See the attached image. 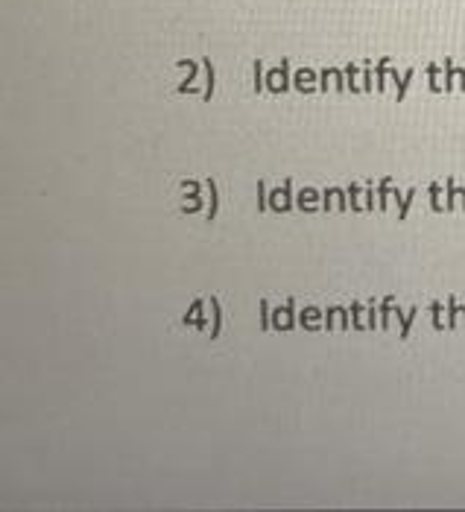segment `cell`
I'll list each match as a JSON object with an SVG mask.
<instances>
[{
  "label": "cell",
  "instance_id": "6da1fadb",
  "mask_svg": "<svg viewBox=\"0 0 465 512\" xmlns=\"http://www.w3.org/2000/svg\"><path fill=\"white\" fill-rule=\"evenodd\" d=\"M293 88V77H290V59H281L278 68L267 71V91L270 94H287Z\"/></svg>",
  "mask_w": 465,
  "mask_h": 512
},
{
  "label": "cell",
  "instance_id": "7a4b0ae2",
  "mask_svg": "<svg viewBox=\"0 0 465 512\" xmlns=\"http://www.w3.org/2000/svg\"><path fill=\"white\" fill-rule=\"evenodd\" d=\"M290 208H296L293 179H284V185H281V188L270 191V211H275V214H284V211H290Z\"/></svg>",
  "mask_w": 465,
  "mask_h": 512
},
{
  "label": "cell",
  "instance_id": "3957f363",
  "mask_svg": "<svg viewBox=\"0 0 465 512\" xmlns=\"http://www.w3.org/2000/svg\"><path fill=\"white\" fill-rule=\"evenodd\" d=\"M299 325V316H296V299L290 296L284 308H275L272 314V328L275 331H293Z\"/></svg>",
  "mask_w": 465,
  "mask_h": 512
},
{
  "label": "cell",
  "instance_id": "277c9868",
  "mask_svg": "<svg viewBox=\"0 0 465 512\" xmlns=\"http://www.w3.org/2000/svg\"><path fill=\"white\" fill-rule=\"evenodd\" d=\"M351 328V308L331 305L325 308V331H349Z\"/></svg>",
  "mask_w": 465,
  "mask_h": 512
},
{
  "label": "cell",
  "instance_id": "5b68a950",
  "mask_svg": "<svg viewBox=\"0 0 465 512\" xmlns=\"http://www.w3.org/2000/svg\"><path fill=\"white\" fill-rule=\"evenodd\" d=\"M293 88H296L299 94H316V91H319V74L310 71V68H299L296 77H293Z\"/></svg>",
  "mask_w": 465,
  "mask_h": 512
},
{
  "label": "cell",
  "instance_id": "8992f818",
  "mask_svg": "<svg viewBox=\"0 0 465 512\" xmlns=\"http://www.w3.org/2000/svg\"><path fill=\"white\" fill-rule=\"evenodd\" d=\"M182 325H196V331H208V322H205V299H194L188 314H182Z\"/></svg>",
  "mask_w": 465,
  "mask_h": 512
},
{
  "label": "cell",
  "instance_id": "52a82bcc",
  "mask_svg": "<svg viewBox=\"0 0 465 512\" xmlns=\"http://www.w3.org/2000/svg\"><path fill=\"white\" fill-rule=\"evenodd\" d=\"M445 208L454 214V211H463L465 214V188H457L454 179L445 182Z\"/></svg>",
  "mask_w": 465,
  "mask_h": 512
},
{
  "label": "cell",
  "instance_id": "ba28073f",
  "mask_svg": "<svg viewBox=\"0 0 465 512\" xmlns=\"http://www.w3.org/2000/svg\"><path fill=\"white\" fill-rule=\"evenodd\" d=\"M296 208H299V211H305V214L319 211V208H322V194H319L316 188H302V191H299V197H296Z\"/></svg>",
  "mask_w": 465,
  "mask_h": 512
},
{
  "label": "cell",
  "instance_id": "9c48e42d",
  "mask_svg": "<svg viewBox=\"0 0 465 512\" xmlns=\"http://www.w3.org/2000/svg\"><path fill=\"white\" fill-rule=\"evenodd\" d=\"M179 68H188V77L176 85V94H196L194 82H196V77H199V68H202V62H191V59H185V62H179Z\"/></svg>",
  "mask_w": 465,
  "mask_h": 512
},
{
  "label": "cell",
  "instance_id": "30bf717a",
  "mask_svg": "<svg viewBox=\"0 0 465 512\" xmlns=\"http://www.w3.org/2000/svg\"><path fill=\"white\" fill-rule=\"evenodd\" d=\"M322 322H325V314H322V308H305L302 314H299V325L305 328V331H322Z\"/></svg>",
  "mask_w": 465,
  "mask_h": 512
},
{
  "label": "cell",
  "instance_id": "8fae6325",
  "mask_svg": "<svg viewBox=\"0 0 465 512\" xmlns=\"http://www.w3.org/2000/svg\"><path fill=\"white\" fill-rule=\"evenodd\" d=\"M465 331V308L457 305L454 296H448V331Z\"/></svg>",
  "mask_w": 465,
  "mask_h": 512
},
{
  "label": "cell",
  "instance_id": "7c38bea8",
  "mask_svg": "<svg viewBox=\"0 0 465 512\" xmlns=\"http://www.w3.org/2000/svg\"><path fill=\"white\" fill-rule=\"evenodd\" d=\"M202 68H205V91H202V100H205V103H211V100H214V85H217L214 62L205 56V59H202Z\"/></svg>",
  "mask_w": 465,
  "mask_h": 512
},
{
  "label": "cell",
  "instance_id": "4fadbf2b",
  "mask_svg": "<svg viewBox=\"0 0 465 512\" xmlns=\"http://www.w3.org/2000/svg\"><path fill=\"white\" fill-rule=\"evenodd\" d=\"M208 305H211V314H214V322H211L208 337H211V340H217V337L223 334V308H220V299H217V296H211V299H208Z\"/></svg>",
  "mask_w": 465,
  "mask_h": 512
},
{
  "label": "cell",
  "instance_id": "5bb4252c",
  "mask_svg": "<svg viewBox=\"0 0 465 512\" xmlns=\"http://www.w3.org/2000/svg\"><path fill=\"white\" fill-rule=\"evenodd\" d=\"M205 188H208V211H205V217L214 220L217 217V208H220V191H217V182L214 179H205Z\"/></svg>",
  "mask_w": 465,
  "mask_h": 512
},
{
  "label": "cell",
  "instance_id": "9a60e30c",
  "mask_svg": "<svg viewBox=\"0 0 465 512\" xmlns=\"http://www.w3.org/2000/svg\"><path fill=\"white\" fill-rule=\"evenodd\" d=\"M395 316L401 319V331H398V337L401 340H407L410 337V331H413V322H416V316H419V308H410V314H401V308H392Z\"/></svg>",
  "mask_w": 465,
  "mask_h": 512
},
{
  "label": "cell",
  "instance_id": "2e32d148",
  "mask_svg": "<svg viewBox=\"0 0 465 512\" xmlns=\"http://www.w3.org/2000/svg\"><path fill=\"white\" fill-rule=\"evenodd\" d=\"M252 88H255V94L267 91V71H264V62L261 59L252 62Z\"/></svg>",
  "mask_w": 465,
  "mask_h": 512
},
{
  "label": "cell",
  "instance_id": "e0dca14e",
  "mask_svg": "<svg viewBox=\"0 0 465 512\" xmlns=\"http://www.w3.org/2000/svg\"><path fill=\"white\" fill-rule=\"evenodd\" d=\"M392 199H398V220H407V214H410V205H413V199H416V188H410L404 197L392 188Z\"/></svg>",
  "mask_w": 465,
  "mask_h": 512
},
{
  "label": "cell",
  "instance_id": "ac0fdd59",
  "mask_svg": "<svg viewBox=\"0 0 465 512\" xmlns=\"http://www.w3.org/2000/svg\"><path fill=\"white\" fill-rule=\"evenodd\" d=\"M366 191H363V185H357V182H351L349 185V202H351V211H357V214H363L366 211Z\"/></svg>",
  "mask_w": 465,
  "mask_h": 512
},
{
  "label": "cell",
  "instance_id": "d6986e66",
  "mask_svg": "<svg viewBox=\"0 0 465 512\" xmlns=\"http://www.w3.org/2000/svg\"><path fill=\"white\" fill-rule=\"evenodd\" d=\"M445 305L442 302H430V319H433V328L436 331H448V319H445Z\"/></svg>",
  "mask_w": 465,
  "mask_h": 512
},
{
  "label": "cell",
  "instance_id": "ffe728a7",
  "mask_svg": "<svg viewBox=\"0 0 465 512\" xmlns=\"http://www.w3.org/2000/svg\"><path fill=\"white\" fill-rule=\"evenodd\" d=\"M351 328L354 331H369V325L363 322V314H366V305L363 302H351Z\"/></svg>",
  "mask_w": 465,
  "mask_h": 512
},
{
  "label": "cell",
  "instance_id": "44dd1931",
  "mask_svg": "<svg viewBox=\"0 0 465 512\" xmlns=\"http://www.w3.org/2000/svg\"><path fill=\"white\" fill-rule=\"evenodd\" d=\"M439 74H442V71H439V65H436V62H430V65H427V85H430V91H433V94H445V82H439Z\"/></svg>",
  "mask_w": 465,
  "mask_h": 512
},
{
  "label": "cell",
  "instance_id": "7402d4cb",
  "mask_svg": "<svg viewBox=\"0 0 465 512\" xmlns=\"http://www.w3.org/2000/svg\"><path fill=\"white\" fill-rule=\"evenodd\" d=\"M442 194H445V188H442L439 182H430V208H433L436 214L448 211V208H445V199H442Z\"/></svg>",
  "mask_w": 465,
  "mask_h": 512
},
{
  "label": "cell",
  "instance_id": "603a6c76",
  "mask_svg": "<svg viewBox=\"0 0 465 512\" xmlns=\"http://www.w3.org/2000/svg\"><path fill=\"white\" fill-rule=\"evenodd\" d=\"M387 79H389V56H384L375 68V82H378V94L387 91Z\"/></svg>",
  "mask_w": 465,
  "mask_h": 512
},
{
  "label": "cell",
  "instance_id": "cb8c5ba5",
  "mask_svg": "<svg viewBox=\"0 0 465 512\" xmlns=\"http://www.w3.org/2000/svg\"><path fill=\"white\" fill-rule=\"evenodd\" d=\"M457 74H460V68H454L451 59H445V94L457 91Z\"/></svg>",
  "mask_w": 465,
  "mask_h": 512
},
{
  "label": "cell",
  "instance_id": "d4e9b609",
  "mask_svg": "<svg viewBox=\"0 0 465 512\" xmlns=\"http://www.w3.org/2000/svg\"><path fill=\"white\" fill-rule=\"evenodd\" d=\"M389 194H392V179L389 176H384L381 179V185H378V211H387L389 205Z\"/></svg>",
  "mask_w": 465,
  "mask_h": 512
},
{
  "label": "cell",
  "instance_id": "484cf974",
  "mask_svg": "<svg viewBox=\"0 0 465 512\" xmlns=\"http://www.w3.org/2000/svg\"><path fill=\"white\" fill-rule=\"evenodd\" d=\"M255 194H258V211H261V214L270 211V191H267V182H264V179H258Z\"/></svg>",
  "mask_w": 465,
  "mask_h": 512
},
{
  "label": "cell",
  "instance_id": "4316f807",
  "mask_svg": "<svg viewBox=\"0 0 465 512\" xmlns=\"http://www.w3.org/2000/svg\"><path fill=\"white\" fill-rule=\"evenodd\" d=\"M392 308H395V296L389 293V296H384V302H381V328L384 331H389V316L395 314Z\"/></svg>",
  "mask_w": 465,
  "mask_h": 512
},
{
  "label": "cell",
  "instance_id": "83f0119b",
  "mask_svg": "<svg viewBox=\"0 0 465 512\" xmlns=\"http://www.w3.org/2000/svg\"><path fill=\"white\" fill-rule=\"evenodd\" d=\"M363 191H366V197H363V202H366V211L372 214V211H378V188L372 185V182H366L363 185Z\"/></svg>",
  "mask_w": 465,
  "mask_h": 512
},
{
  "label": "cell",
  "instance_id": "f1b7e54d",
  "mask_svg": "<svg viewBox=\"0 0 465 512\" xmlns=\"http://www.w3.org/2000/svg\"><path fill=\"white\" fill-rule=\"evenodd\" d=\"M413 74H416V71H404V77L395 79V82H398V88H395V100H398V103L407 97V88H410V79H413Z\"/></svg>",
  "mask_w": 465,
  "mask_h": 512
},
{
  "label": "cell",
  "instance_id": "f546056e",
  "mask_svg": "<svg viewBox=\"0 0 465 512\" xmlns=\"http://www.w3.org/2000/svg\"><path fill=\"white\" fill-rule=\"evenodd\" d=\"M337 191H340V188H325V191H322V211H325V214H331V211L337 208Z\"/></svg>",
  "mask_w": 465,
  "mask_h": 512
},
{
  "label": "cell",
  "instance_id": "4dcf8cb0",
  "mask_svg": "<svg viewBox=\"0 0 465 512\" xmlns=\"http://www.w3.org/2000/svg\"><path fill=\"white\" fill-rule=\"evenodd\" d=\"M363 91H366V94L378 91V82H375V71H372V65H369V62L363 65Z\"/></svg>",
  "mask_w": 465,
  "mask_h": 512
},
{
  "label": "cell",
  "instance_id": "1f68e13d",
  "mask_svg": "<svg viewBox=\"0 0 465 512\" xmlns=\"http://www.w3.org/2000/svg\"><path fill=\"white\" fill-rule=\"evenodd\" d=\"M258 308H261V331H272V308L267 299H261L258 302Z\"/></svg>",
  "mask_w": 465,
  "mask_h": 512
},
{
  "label": "cell",
  "instance_id": "d6a6232c",
  "mask_svg": "<svg viewBox=\"0 0 465 512\" xmlns=\"http://www.w3.org/2000/svg\"><path fill=\"white\" fill-rule=\"evenodd\" d=\"M378 311H381V308H378V302H375V299H369V305H366V314H369V331H375V328L381 325V322H378Z\"/></svg>",
  "mask_w": 465,
  "mask_h": 512
},
{
  "label": "cell",
  "instance_id": "836d02e7",
  "mask_svg": "<svg viewBox=\"0 0 465 512\" xmlns=\"http://www.w3.org/2000/svg\"><path fill=\"white\" fill-rule=\"evenodd\" d=\"M331 85H334V68H325L319 74V91L325 94V91H331Z\"/></svg>",
  "mask_w": 465,
  "mask_h": 512
},
{
  "label": "cell",
  "instance_id": "e575fe53",
  "mask_svg": "<svg viewBox=\"0 0 465 512\" xmlns=\"http://www.w3.org/2000/svg\"><path fill=\"white\" fill-rule=\"evenodd\" d=\"M346 82H349L351 94H360V91H363V88L357 85V65H349V68H346Z\"/></svg>",
  "mask_w": 465,
  "mask_h": 512
}]
</instances>
